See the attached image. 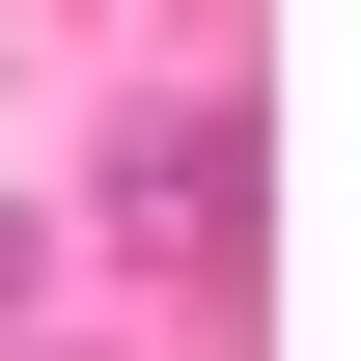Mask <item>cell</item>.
<instances>
[{
    "instance_id": "1",
    "label": "cell",
    "mask_w": 361,
    "mask_h": 361,
    "mask_svg": "<svg viewBox=\"0 0 361 361\" xmlns=\"http://www.w3.org/2000/svg\"><path fill=\"white\" fill-rule=\"evenodd\" d=\"M111 223H139V250H195V278H250L278 139H250V111H139V139H111Z\"/></svg>"
},
{
    "instance_id": "2",
    "label": "cell",
    "mask_w": 361,
    "mask_h": 361,
    "mask_svg": "<svg viewBox=\"0 0 361 361\" xmlns=\"http://www.w3.org/2000/svg\"><path fill=\"white\" fill-rule=\"evenodd\" d=\"M0 306H28V195H0Z\"/></svg>"
}]
</instances>
